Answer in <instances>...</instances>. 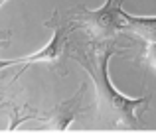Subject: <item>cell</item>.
Segmentation results:
<instances>
[{
	"label": "cell",
	"instance_id": "cell-1",
	"mask_svg": "<svg viewBox=\"0 0 156 134\" xmlns=\"http://www.w3.org/2000/svg\"><path fill=\"white\" fill-rule=\"evenodd\" d=\"M121 50L113 46V42H97L91 50L75 55V61L85 69L95 89V111L101 124L113 130H138L142 128L138 108L146 107L150 97H126L113 87L109 77V61Z\"/></svg>",
	"mask_w": 156,
	"mask_h": 134
},
{
	"label": "cell",
	"instance_id": "cell-2",
	"mask_svg": "<svg viewBox=\"0 0 156 134\" xmlns=\"http://www.w3.org/2000/svg\"><path fill=\"white\" fill-rule=\"evenodd\" d=\"M121 6L122 0H105V4L97 10L79 4L71 22L75 28L87 30V34L97 42H109L125 30V10Z\"/></svg>",
	"mask_w": 156,
	"mask_h": 134
},
{
	"label": "cell",
	"instance_id": "cell-3",
	"mask_svg": "<svg viewBox=\"0 0 156 134\" xmlns=\"http://www.w3.org/2000/svg\"><path fill=\"white\" fill-rule=\"evenodd\" d=\"M75 30V24H55L53 26V34L50 38V42L42 47V50L34 51L30 55H22V57H14V59H0V69L6 67H14V65H32V63H55L67 53V40L69 34Z\"/></svg>",
	"mask_w": 156,
	"mask_h": 134
},
{
	"label": "cell",
	"instance_id": "cell-4",
	"mask_svg": "<svg viewBox=\"0 0 156 134\" xmlns=\"http://www.w3.org/2000/svg\"><path fill=\"white\" fill-rule=\"evenodd\" d=\"M85 91H87V87L81 85V89L71 99L55 105V107L48 112L46 119H38V120H42L44 126L50 128V130H59V132L69 130V128L73 126V120L77 119V115L83 111V108H81V101H83V97H85Z\"/></svg>",
	"mask_w": 156,
	"mask_h": 134
},
{
	"label": "cell",
	"instance_id": "cell-5",
	"mask_svg": "<svg viewBox=\"0 0 156 134\" xmlns=\"http://www.w3.org/2000/svg\"><path fill=\"white\" fill-rule=\"evenodd\" d=\"M125 30L142 38L146 43L156 42V16H134L125 12Z\"/></svg>",
	"mask_w": 156,
	"mask_h": 134
},
{
	"label": "cell",
	"instance_id": "cell-6",
	"mask_svg": "<svg viewBox=\"0 0 156 134\" xmlns=\"http://www.w3.org/2000/svg\"><path fill=\"white\" fill-rule=\"evenodd\" d=\"M144 61L150 63L156 69V42L154 43H146V50H144Z\"/></svg>",
	"mask_w": 156,
	"mask_h": 134
},
{
	"label": "cell",
	"instance_id": "cell-7",
	"mask_svg": "<svg viewBox=\"0 0 156 134\" xmlns=\"http://www.w3.org/2000/svg\"><path fill=\"white\" fill-rule=\"evenodd\" d=\"M6 36H8V32H6V34H0V43H2V40L6 38Z\"/></svg>",
	"mask_w": 156,
	"mask_h": 134
},
{
	"label": "cell",
	"instance_id": "cell-8",
	"mask_svg": "<svg viewBox=\"0 0 156 134\" xmlns=\"http://www.w3.org/2000/svg\"><path fill=\"white\" fill-rule=\"evenodd\" d=\"M8 2V0H0V8H2V4H6Z\"/></svg>",
	"mask_w": 156,
	"mask_h": 134
}]
</instances>
